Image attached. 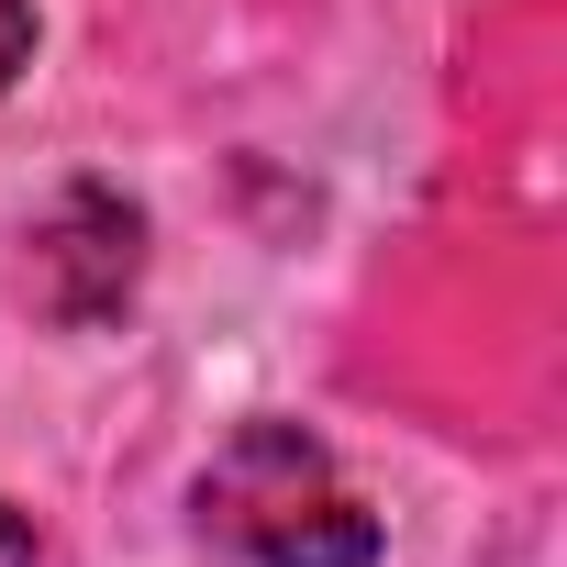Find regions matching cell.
<instances>
[{
    "label": "cell",
    "instance_id": "1",
    "mask_svg": "<svg viewBox=\"0 0 567 567\" xmlns=\"http://www.w3.org/2000/svg\"><path fill=\"white\" fill-rule=\"evenodd\" d=\"M200 534H223L256 567H379V512L301 423H245L200 467Z\"/></svg>",
    "mask_w": 567,
    "mask_h": 567
},
{
    "label": "cell",
    "instance_id": "2",
    "mask_svg": "<svg viewBox=\"0 0 567 567\" xmlns=\"http://www.w3.org/2000/svg\"><path fill=\"white\" fill-rule=\"evenodd\" d=\"M134 267H145V212L101 178L56 189V212L34 223V301L56 323H112L134 301Z\"/></svg>",
    "mask_w": 567,
    "mask_h": 567
},
{
    "label": "cell",
    "instance_id": "3",
    "mask_svg": "<svg viewBox=\"0 0 567 567\" xmlns=\"http://www.w3.org/2000/svg\"><path fill=\"white\" fill-rule=\"evenodd\" d=\"M34 68V0H0V90Z\"/></svg>",
    "mask_w": 567,
    "mask_h": 567
},
{
    "label": "cell",
    "instance_id": "4",
    "mask_svg": "<svg viewBox=\"0 0 567 567\" xmlns=\"http://www.w3.org/2000/svg\"><path fill=\"white\" fill-rule=\"evenodd\" d=\"M0 567H34V512L0 501Z\"/></svg>",
    "mask_w": 567,
    "mask_h": 567
}]
</instances>
